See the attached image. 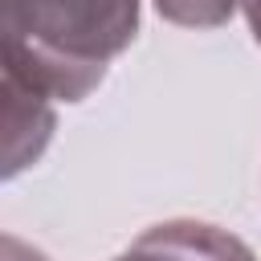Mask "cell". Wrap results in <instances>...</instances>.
Here are the masks:
<instances>
[{"label":"cell","instance_id":"cell-1","mask_svg":"<svg viewBox=\"0 0 261 261\" xmlns=\"http://www.w3.org/2000/svg\"><path fill=\"white\" fill-rule=\"evenodd\" d=\"M139 29V0H4V69L49 98H86Z\"/></svg>","mask_w":261,"mask_h":261},{"label":"cell","instance_id":"cell-2","mask_svg":"<svg viewBox=\"0 0 261 261\" xmlns=\"http://www.w3.org/2000/svg\"><path fill=\"white\" fill-rule=\"evenodd\" d=\"M114 261H257L245 241L204 220H167L147 228Z\"/></svg>","mask_w":261,"mask_h":261},{"label":"cell","instance_id":"cell-3","mask_svg":"<svg viewBox=\"0 0 261 261\" xmlns=\"http://www.w3.org/2000/svg\"><path fill=\"white\" fill-rule=\"evenodd\" d=\"M49 135H53L49 94L4 69V175L12 179L16 171H24L45 151Z\"/></svg>","mask_w":261,"mask_h":261},{"label":"cell","instance_id":"cell-4","mask_svg":"<svg viewBox=\"0 0 261 261\" xmlns=\"http://www.w3.org/2000/svg\"><path fill=\"white\" fill-rule=\"evenodd\" d=\"M241 0H155V8L175 20V24H192V29H212V24H224L232 16Z\"/></svg>","mask_w":261,"mask_h":261},{"label":"cell","instance_id":"cell-5","mask_svg":"<svg viewBox=\"0 0 261 261\" xmlns=\"http://www.w3.org/2000/svg\"><path fill=\"white\" fill-rule=\"evenodd\" d=\"M0 261H49V257L37 253L33 245H24L20 237H4V245H0Z\"/></svg>","mask_w":261,"mask_h":261},{"label":"cell","instance_id":"cell-6","mask_svg":"<svg viewBox=\"0 0 261 261\" xmlns=\"http://www.w3.org/2000/svg\"><path fill=\"white\" fill-rule=\"evenodd\" d=\"M241 4H245V16H249L253 37H257V45H261V0H241Z\"/></svg>","mask_w":261,"mask_h":261}]
</instances>
